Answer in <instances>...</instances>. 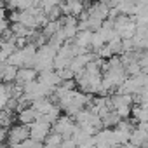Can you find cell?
<instances>
[{"label": "cell", "mask_w": 148, "mask_h": 148, "mask_svg": "<svg viewBox=\"0 0 148 148\" xmlns=\"http://www.w3.org/2000/svg\"><path fill=\"white\" fill-rule=\"evenodd\" d=\"M28 125H30V136L35 138V139H38V141H42V143L49 136V132L52 131V124L47 122V120H44V119H37V120H33Z\"/></svg>", "instance_id": "obj_2"}, {"label": "cell", "mask_w": 148, "mask_h": 148, "mask_svg": "<svg viewBox=\"0 0 148 148\" xmlns=\"http://www.w3.org/2000/svg\"><path fill=\"white\" fill-rule=\"evenodd\" d=\"M63 134L61 132H58V131H51L49 132V136L44 139V145L47 146V148H52V146H61V143H63Z\"/></svg>", "instance_id": "obj_8"}, {"label": "cell", "mask_w": 148, "mask_h": 148, "mask_svg": "<svg viewBox=\"0 0 148 148\" xmlns=\"http://www.w3.org/2000/svg\"><path fill=\"white\" fill-rule=\"evenodd\" d=\"M2 64H0V77H2L4 82H16V77H18V66L16 64H11L9 61H0Z\"/></svg>", "instance_id": "obj_3"}, {"label": "cell", "mask_w": 148, "mask_h": 148, "mask_svg": "<svg viewBox=\"0 0 148 148\" xmlns=\"http://www.w3.org/2000/svg\"><path fill=\"white\" fill-rule=\"evenodd\" d=\"M30 138V125L28 124H18V125H12L11 131H9V138H7V146L11 148H21V143Z\"/></svg>", "instance_id": "obj_1"}, {"label": "cell", "mask_w": 148, "mask_h": 148, "mask_svg": "<svg viewBox=\"0 0 148 148\" xmlns=\"http://www.w3.org/2000/svg\"><path fill=\"white\" fill-rule=\"evenodd\" d=\"M35 79H38V71L33 68V66H21L19 70H18V77H16V82H19V84H26V82H32V80H35Z\"/></svg>", "instance_id": "obj_4"}, {"label": "cell", "mask_w": 148, "mask_h": 148, "mask_svg": "<svg viewBox=\"0 0 148 148\" xmlns=\"http://www.w3.org/2000/svg\"><path fill=\"white\" fill-rule=\"evenodd\" d=\"M103 21H105V19H101V18H96V16H89V18H87V23H89V30H92V32H98V30H101V26H103Z\"/></svg>", "instance_id": "obj_11"}, {"label": "cell", "mask_w": 148, "mask_h": 148, "mask_svg": "<svg viewBox=\"0 0 148 148\" xmlns=\"http://www.w3.org/2000/svg\"><path fill=\"white\" fill-rule=\"evenodd\" d=\"M63 28V23H61V19H56V21H49L44 28H42V32H44V35L49 38V37H52L58 30H61Z\"/></svg>", "instance_id": "obj_9"}, {"label": "cell", "mask_w": 148, "mask_h": 148, "mask_svg": "<svg viewBox=\"0 0 148 148\" xmlns=\"http://www.w3.org/2000/svg\"><path fill=\"white\" fill-rule=\"evenodd\" d=\"M105 44H108V42L105 40L103 33H101L99 30H98V32H94V35H92V42H91V49L98 52V51H99V49H101V47H103Z\"/></svg>", "instance_id": "obj_10"}, {"label": "cell", "mask_w": 148, "mask_h": 148, "mask_svg": "<svg viewBox=\"0 0 148 148\" xmlns=\"http://www.w3.org/2000/svg\"><path fill=\"white\" fill-rule=\"evenodd\" d=\"M40 117V113L30 105V106H26V108H23L21 112H18V122H21V124H32L33 120H37Z\"/></svg>", "instance_id": "obj_5"}, {"label": "cell", "mask_w": 148, "mask_h": 148, "mask_svg": "<svg viewBox=\"0 0 148 148\" xmlns=\"http://www.w3.org/2000/svg\"><path fill=\"white\" fill-rule=\"evenodd\" d=\"M56 5H59V0H42V4H40V7L45 11V12H49L52 7H56Z\"/></svg>", "instance_id": "obj_13"}, {"label": "cell", "mask_w": 148, "mask_h": 148, "mask_svg": "<svg viewBox=\"0 0 148 148\" xmlns=\"http://www.w3.org/2000/svg\"><path fill=\"white\" fill-rule=\"evenodd\" d=\"M113 54H115V52L112 51L110 44H105V45H103V47H101V49L98 51V56H99V58H103V59H110V58H112Z\"/></svg>", "instance_id": "obj_12"}, {"label": "cell", "mask_w": 148, "mask_h": 148, "mask_svg": "<svg viewBox=\"0 0 148 148\" xmlns=\"http://www.w3.org/2000/svg\"><path fill=\"white\" fill-rule=\"evenodd\" d=\"M56 103L49 98V96H44V98H38V99H35V101H32V106L40 113V115H44V113H47L52 106H54Z\"/></svg>", "instance_id": "obj_6"}, {"label": "cell", "mask_w": 148, "mask_h": 148, "mask_svg": "<svg viewBox=\"0 0 148 148\" xmlns=\"http://www.w3.org/2000/svg\"><path fill=\"white\" fill-rule=\"evenodd\" d=\"M79 143L73 139V138H68V139H63V143H61V146L63 148H71V146H77Z\"/></svg>", "instance_id": "obj_14"}, {"label": "cell", "mask_w": 148, "mask_h": 148, "mask_svg": "<svg viewBox=\"0 0 148 148\" xmlns=\"http://www.w3.org/2000/svg\"><path fill=\"white\" fill-rule=\"evenodd\" d=\"M92 35H94L92 30H79V33H77V37H75V40H73V42L79 44V45H82V47H89L91 49Z\"/></svg>", "instance_id": "obj_7"}]
</instances>
